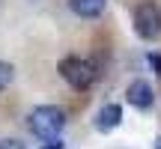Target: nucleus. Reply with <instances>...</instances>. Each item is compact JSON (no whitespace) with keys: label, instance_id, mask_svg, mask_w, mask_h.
<instances>
[{"label":"nucleus","instance_id":"9d476101","mask_svg":"<svg viewBox=\"0 0 161 149\" xmlns=\"http://www.w3.org/2000/svg\"><path fill=\"white\" fill-rule=\"evenodd\" d=\"M42 149H63V143L54 137V140H45V146H42Z\"/></svg>","mask_w":161,"mask_h":149},{"label":"nucleus","instance_id":"0eeeda50","mask_svg":"<svg viewBox=\"0 0 161 149\" xmlns=\"http://www.w3.org/2000/svg\"><path fill=\"white\" fill-rule=\"evenodd\" d=\"M12 78H15V69H12L9 63H3V60H0V92L12 84Z\"/></svg>","mask_w":161,"mask_h":149},{"label":"nucleus","instance_id":"6e6552de","mask_svg":"<svg viewBox=\"0 0 161 149\" xmlns=\"http://www.w3.org/2000/svg\"><path fill=\"white\" fill-rule=\"evenodd\" d=\"M146 60H149V66H152V72L161 78V54H146Z\"/></svg>","mask_w":161,"mask_h":149},{"label":"nucleus","instance_id":"9b49d317","mask_svg":"<svg viewBox=\"0 0 161 149\" xmlns=\"http://www.w3.org/2000/svg\"><path fill=\"white\" fill-rule=\"evenodd\" d=\"M155 149H161V137H158V140H155Z\"/></svg>","mask_w":161,"mask_h":149},{"label":"nucleus","instance_id":"f03ea898","mask_svg":"<svg viewBox=\"0 0 161 149\" xmlns=\"http://www.w3.org/2000/svg\"><path fill=\"white\" fill-rule=\"evenodd\" d=\"M60 78L66 80V84L72 86V90H90L92 84H96V63L92 60H84V57H63L57 66Z\"/></svg>","mask_w":161,"mask_h":149},{"label":"nucleus","instance_id":"20e7f679","mask_svg":"<svg viewBox=\"0 0 161 149\" xmlns=\"http://www.w3.org/2000/svg\"><path fill=\"white\" fill-rule=\"evenodd\" d=\"M125 102L131 104V108H137V110H149L152 104H155V90H152V84L143 80V78L131 80L128 90H125Z\"/></svg>","mask_w":161,"mask_h":149},{"label":"nucleus","instance_id":"1a4fd4ad","mask_svg":"<svg viewBox=\"0 0 161 149\" xmlns=\"http://www.w3.org/2000/svg\"><path fill=\"white\" fill-rule=\"evenodd\" d=\"M0 149H24L21 140H0Z\"/></svg>","mask_w":161,"mask_h":149},{"label":"nucleus","instance_id":"423d86ee","mask_svg":"<svg viewBox=\"0 0 161 149\" xmlns=\"http://www.w3.org/2000/svg\"><path fill=\"white\" fill-rule=\"evenodd\" d=\"M69 6L80 18H98L104 12V6H108V0H69Z\"/></svg>","mask_w":161,"mask_h":149},{"label":"nucleus","instance_id":"39448f33","mask_svg":"<svg viewBox=\"0 0 161 149\" xmlns=\"http://www.w3.org/2000/svg\"><path fill=\"white\" fill-rule=\"evenodd\" d=\"M119 122H122V104H116V102H108V104L96 113V128H98L102 134L114 131Z\"/></svg>","mask_w":161,"mask_h":149},{"label":"nucleus","instance_id":"f257e3e1","mask_svg":"<svg viewBox=\"0 0 161 149\" xmlns=\"http://www.w3.org/2000/svg\"><path fill=\"white\" fill-rule=\"evenodd\" d=\"M27 125L39 140H54V137H60V131L66 125V110L57 108V104H39V108L30 110Z\"/></svg>","mask_w":161,"mask_h":149},{"label":"nucleus","instance_id":"7ed1b4c3","mask_svg":"<svg viewBox=\"0 0 161 149\" xmlns=\"http://www.w3.org/2000/svg\"><path fill=\"white\" fill-rule=\"evenodd\" d=\"M134 33L146 42L161 36V6L155 0H143L134 9Z\"/></svg>","mask_w":161,"mask_h":149}]
</instances>
